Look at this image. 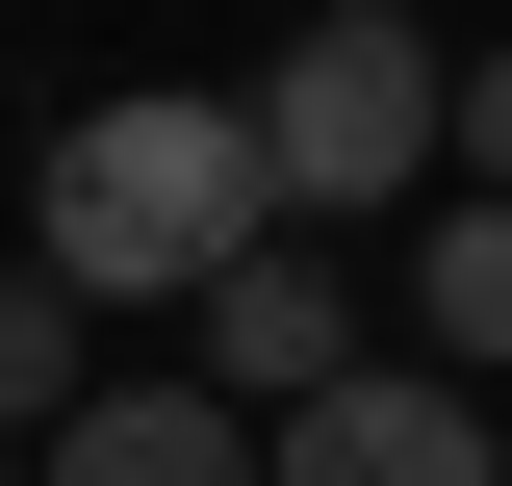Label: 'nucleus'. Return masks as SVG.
Returning <instances> with one entry per match:
<instances>
[{
    "mask_svg": "<svg viewBox=\"0 0 512 486\" xmlns=\"http://www.w3.org/2000/svg\"><path fill=\"white\" fill-rule=\"evenodd\" d=\"M256 231H282V205H256V128L205 103V77L77 103V128H52V180H26V282H52V307H205Z\"/></svg>",
    "mask_w": 512,
    "mask_h": 486,
    "instance_id": "1",
    "label": "nucleus"
},
{
    "mask_svg": "<svg viewBox=\"0 0 512 486\" xmlns=\"http://www.w3.org/2000/svg\"><path fill=\"white\" fill-rule=\"evenodd\" d=\"M231 128H256V205H436V26L333 0V26H282Z\"/></svg>",
    "mask_w": 512,
    "mask_h": 486,
    "instance_id": "2",
    "label": "nucleus"
},
{
    "mask_svg": "<svg viewBox=\"0 0 512 486\" xmlns=\"http://www.w3.org/2000/svg\"><path fill=\"white\" fill-rule=\"evenodd\" d=\"M308 384H359V282H333L308 231H256L231 282H205V410H256V435H282Z\"/></svg>",
    "mask_w": 512,
    "mask_h": 486,
    "instance_id": "3",
    "label": "nucleus"
},
{
    "mask_svg": "<svg viewBox=\"0 0 512 486\" xmlns=\"http://www.w3.org/2000/svg\"><path fill=\"white\" fill-rule=\"evenodd\" d=\"M256 486H487V410L410 384V359H359V384H308V410L256 435Z\"/></svg>",
    "mask_w": 512,
    "mask_h": 486,
    "instance_id": "4",
    "label": "nucleus"
},
{
    "mask_svg": "<svg viewBox=\"0 0 512 486\" xmlns=\"http://www.w3.org/2000/svg\"><path fill=\"white\" fill-rule=\"evenodd\" d=\"M26 486H256V410H205V384H77V435Z\"/></svg>",
    "mask_w": 512,
    "mask_h": 486,
    "instance_id": "5",
    "label": "nucleus"
},
{
    "mask_svg": "<svg viewBox=\"0 0 512 486\" xmlns=\"http://www.w3.org/2000/svg\"><path fill=\"white\" fill-rule=\"evenodd\" d=\"M410 384H512V205L410 231Z\"/></svg>",
    "mask_w": 512,
    "mask_h": 486,
    "instance_id": "6",
    "label": "nucleus"
},
{
    "mask_svg": "<svg viewBox=\"0 0 512 486\" xmlns=\"http://www.w3.org/2000/svg\"><path fill=\"white\" fill-rule=\"evenodd\" d=\"M77 384H103V359H77V307L0 256V461H52V435H77Z\"/></svg>",
    "mask_w": 512,
    "mask_h": 486,
    "instance_id": "7",
    "label": "nucleus"
},
{
    "mask_svg": "<svg viewBox=\"0 0 512 486\" xmlns=\"http://www.w3.org/2000/svg\"><path fill=\"white\" fill-rule=\"evenodd\" d=\"M436 154H461V205H512V52H461V77H436Z\"/></svg>",
    "mask_w": 512,
    "mask_h": 486,
    "instance_id": "8",
    "label": "nucleus"
},
{
    "mask_svg": "<svg viewBox=\"0 0 512 486\" xmlns=\"http://www.w3.org/2000/svg\"><path fill=\"white\" fill-rule=\"evenodd\" d=\"M487 486H512V410H487Z\"/></svg>",
    "mask_w": 512,
    "mask_h": 486,
    "instance_id": "9",
    "label": "nucleus"
},
{
    "mask_svg": "<svg viewBox=\"0 0 512 486\" xmlns=\"http://www.w3.org/2000/svg\"><path fill=\"white\" fill-rule=\"evenodd\" d=\"M0 486H26V461H0Z\"/></svg>",
    "mask_w": 512,
    "mask_h": 486,
    "instance_id": "10",
    "label": "nucleus"
}]
</instances>
